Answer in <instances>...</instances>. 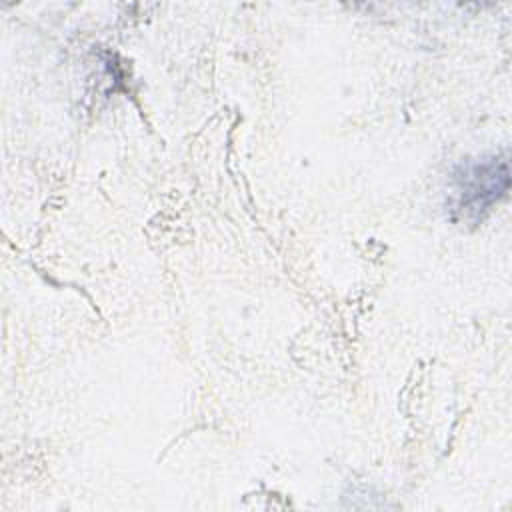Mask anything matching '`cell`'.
Instances as JSON below:
<instances>
[{"instance_id":"cell-1","label":"cell","mask_w":512,"mask_h":512,"mask_svg":"<svg viewBox=\"0 0 512 512\" xmlns=\"http://www.w3.org/2000/svg\"><path fill=\"white\" fill-rule=\"evenodd\" d=\"M510 188L508 160L482 156L464 160L450 174L448 208L456 220L478 224Z\"/></svg>"}]
</instances>
